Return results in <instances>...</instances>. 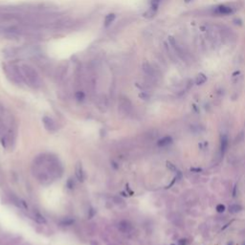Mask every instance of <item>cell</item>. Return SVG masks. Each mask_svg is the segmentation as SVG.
<instances>
[{
    "label": "cell",
    "instance_id": "cell-1",
    "mask_svg": "<svg viewBox=\"0 0 245 245\" xmlns=\"http://www.w3.org/2000/svg\"><path fill=\"white\" fill-rule=\"evenodd\" d=\"M34 174L42 183H51L62 174V167L57 157L43 154L34 162Z\"/></svg>",
    "mask_w": 245,
    "mask_h": 245
},
{
    "label": "cell",
    "instance_id": "cell-2",
    "mask_svg": "<svg viewBox=\"0 0 245 245\" xmlns=\"http://www.w3.org/2000/svg\"><path fill=\"white\" fill-rule=\"evenodd\" d=\"M21 74L23 77L24 83L34 89H38L42 85V80L40 78L38 71L28 63H20L19 64Z\"/></svg>",
    "mask_w": 245,
    "mask_h": 245
},
{
    "label": "cell",
    "instance_id": "cell-3",
    "mask_svg": "<svg viewBox=\"0 0 245 245\" xmlns=\"http://www.w3.org/2000/svg\"><path fill=\"white\" fill-rule=\"evenodd\" d=\"M3 72L11 82L16 85H24L23 77L21 74L19 64L16 63H4L3 64Z\"/></svg>",
    "mask_w": 245,
    "mask_h": 245
},
{
    "label": "cell",
    "instance_id": "cell-4",
    "mask_svg": "<svg viewBox=\"0 0 245 245\" xmlns=\"http://www.w3.org/2000/svg\"><path fill=\"white\" fill-rule=\"evenodd\" d=\"M142 69L144 74L147 77V79L151 82H154L159 78L160 72L154 65L149 62H144L142 65Z\"/></svg>",
    "mask_w": 245,
    "mask_h": 245
},
{
    "label": "cell",
    "instance_id": "cell-5",
    "mask_svg": "<svg viewBox=\"0 0 245 245\" xmlns=\"http://www.w3.org/2000/svg\"><path fill=\"white\" fill-rule=\"evenodd\" d=\"M168 38H169V43L170 44V46L173 47V50H174V52L176 53V56H177L179 58H181L182 60L187 61V60H188L187 53H186L185 51H184V49H183L182 47L178 44L176 38H174L173 36H169Z\"/></svg>",
    "mask_w": 245,
    "mask_h": 245
},
{
    "label": "cell",
    "instance_id": "cell-6",
    "mask_svg": "<svg viewBox=\"0 0 245 245\" xmlns=\"http://www.w3.org/2000/svg\"><path fill=\"white\" fill-rule=\"evenodd\" d=\"M119 109L121 113H124V114H129L132 110V105H131L130 101L127 98H121L120 102H119Z\"/></svg>",
    "mask_w": 245,
    "mask_h": 245
},
{
    "label": "cell",
    "instance_id": "cell-7",
    "mask_svg": "<svg viewBox=\"0 0 245 245\" xmlns=\"http://www.w3.org/2000/svg\"><path fill=\"white\" fill-rule=\"evenodd\" d=\"M214 13L215 14H218V16H228V14H232L235 13V10L230 6L220 5L214 9Z\"/></svg>",
    "mask_w": 245,
    "mask_h": 245
},
{
    "label": "cell",
    "instance_id": "cell-8",
    "mask_svg": "<svg viewBox=\"0 0 245 245\" xmlns=\"http://www.w3.org/2000/svg\"><path fill=\"white\" fill-rule=\"evenodd\" d=\"M42 122H43V125H44V127L47 130L56 131L58 129V125H57L56 121H55L53 118H51V117H48V116L43 117Z\"/></svg>",
    "mask_w": 245,
    "mask_h": 245
},
{
    "label": "cell",
    "instance_id": "cell-9",
    "mask_svg": "<svg viewBox=\"0 0 245 245\" xmlns=\"http://www.w3.org/2000/svg\"><path fill=\"white\" fill-rule=\"evenodd\" d=\"M171 143H173V139H171V137L170 136H166V137H164L162 139H160L157 144H158L159 147L164 148V147H168V146L170 145Z\"/></svg>",
    "mask_w": 245,
    "mask_h": 245
},
{
    "label": "cell",
    "instance_id": "cell-10",
    "mask_svg": "<svg viewBox=\"0 0 245 245\" xmlns=\"http://www.w3.org/2000/svg\"><path fill=\"white\" fill-rule=\"evenodd\" d=\"M228 147V138L226 135H222L221 136V141H220V151L221 155L224 154V152L226 151Z\"/></svg>",
    "mask_w": 245,
    "mask_h": 245
},
{
    "label": "cell",
    "instance_id": "cell-11",
    "mask_svg": "<svg viewBox=\"0 0 245 245\" xmlns=\"http://www.w3.org/2000/svg\"><path fill=\"white\" fill-rule=\"evenodd\" d=\"M207 82V77L206 75H204L203 73H200V74L197 75V77L195 78V85H201L203 83H205Z\"/></svg>",
    "mask_w": 245,
    "mask_h": 245
},
{
    "label": "cell",
    "instance_id": "cell-12",
    "mask_svg": "<svg viewBox=\"0 0 245 245\" xmlns=\"http://www.w3.org/2000/svg\"><path fill=\"white\" fill-rule=\"evenodd\" d=\"M242 210V207H241L239 204H233L229 207V212L231 214H237Z\"/></svg>",
    "mask_w": 245,
    "mask_h": 245
},
{
    "label": "cell",
    "instance_id": "cell-13",
    "mask_svg": "<svg viewBox=\"0 0 245 245\" xmlns=\"http://www.w3.org/2000/svg\"><path fill=\"white\" fill-rule=\"evenodd\" d=\"M115 17H116V16H115L114 13H109V14H107V16H105V18H104V26H105V27L109 26V25H110V24L113 22V20L115 19Z\"/></svg>",
    "mask_w": 245,
    "mask_h": 245
},
{
    "label": "cell",
    "instance_id": "cell-14",
    "mask_svg": "<svg viewBox=\"0 0 245 245\" xmlns=\"http://www.w3.org/2000/svg\"><path fill=\"white\" fill-rule=\"evenodd\" d=\"M76 174H77V177H78L80 180H83V173H82V166H78L77 167V170H76Z\"/></svg>",
    "mask_w": 245,
    "mask_h": 245
},
{
    "label": "cell",
    "instance_id": "cell-15",
    "mask_svg": "<svg viewBox=\"0 0 245 245\" xmlns=\"http://www.w3.org/2000/svg\"><path fill=\"white\" fill-rule=\"evenodd\" d=\"M167 167H168V169H170L171 171H174V173H176L179 171V170H177V168L175 167V166L173 165V164H171L170 162H167Z\"/></svg>",
    "mask_w": 245,
    "mask_h": 245
},
{
    "label": "cell",
    "instance_id": "cell-16",
    "mask_svg": "<svg viewBox=\"0 0 245 245\" xmlns=\"http://www.w3.org/2000/svg\"><path fill=\"white\" fill-rule=\"evenodd\" d=\"M155 13H156V12H154V11L153 10H151V9H149L148 12H146L145 13V16L146 17H148V18H151V17H153L155 16Z\"/></svg>",
    "mask_w": 245,
    "mask_h": 245
},
{
    "label": "cell",
    "instance_id": "cell-17",
    "mask_svg": "<svg viewBox=\"0 0 245 245\" xmlns=\"http://www.w3.org/2000/svg\"><path fill=\"white\" fill-rule=\"evenodd\" d=\"M225 206L223 205V204H218V205L217 206V208H215V210H217V213H224V211H225Z\"/></svg>",
    "mask_w": 245,
    "mask_h": 245
},
{
    "label": "cell",
    "instance_id": "cell-18",
    "mask_svg": "<svg viewBox=\"0 0 245 245\" xmlns=\"http://www.w3.org/2000/svg\"><path fill=\"white\" fill-rule=\"evenodd\" d=\"M190 241L187 239H181L178 240V244L179 245H189Z\"/></svg>",
    "mask_w": 245,
    "mask_h": 245
},
{
    "label": "cell",
    "instance_id": "cell-19",
    "mask_svg": "<svg viewBox=\"0 0 245 245\" xmlns=\"http://www.w3.org/2000/svg\"><path fill=\"white\" fill-rule=\"evenodd\" d=\"M76 97H77V99H78L79 101H82V100L85 99V94H83L82 92H80V91H79V92H77Z\"/></svg>",
    "mask_w": 245,
    "mask_h": 245
},
{
    "label": "cell",
    "instance_id": "cell-20",
    "mask_svg": "<svg viewBox=\"0 0 245 245\" xmlns=\"http://www.w3.org/2000/svg\"><path fill=\"white\" fill-rule=\"evenodd\" d=\"M191 171L192 173H200V171H202V170L200 168H191Z\"/></svg>",
    "mask_w": 245,
    "mask_h": 245
},
{
    "label": "cell",
    "instance_id": "cell-21",
    "mask_svg": "<svg viewBox=\"0 0 245 245\" xmlns=\"http://www.w3.org/2000/svg\"><path fill=\"white\" fill-rule=\"evenodd\" d=\"M5 112H6V110H5L4 107H3V105L1 104V103H0V117H1L3 114H4Z\"/></svg>",
    "mask_w": 245,
    "mask_h": 245
},
{
    "label": "cell",
    "instance_id": "cell-22",
    "mask_svg": "<svg viewBox=\"0 0 245 245\" xmlns=\"http://www.w3.org/2000/svg\"><path fill=\"white\" fill-rule=\"evenodd\" d=\"M240 75V72L239 71H236V72H234V74H233V78H235V77H239Z\"/></svg>",
    "mask_w": 245,
    "mask_h": 245
},
{
    "label": "cell",
    "instance_id": "cell-23",
    "mask_svg": "<svg viewBox=\"0 0 245 245\" xmlns=\"http://www.w3.org/2000/svg\"><path fill=\"white\" fill-rule=\"evenodd\" d=\"M184 1H185L186 3H189V2H191V1H192V0H184Z\"/></svg>",
    "mask_w": 245,
    "mask_h": 245
},
{
    "label": "cell",
    "instance_id": "cell-24",
    "mask_svg": "<svg viewBox=\"0 0 245 245\" xmlns=\"http://www.w3.org/2000/svg\"><path fill=\"white\" fill-rule=\"evenodd\" d=\"M171 245H173V244H171Z\"/></svg>",
    "mask_w": 245,
    "mask_h": 245
}]
</instances>
